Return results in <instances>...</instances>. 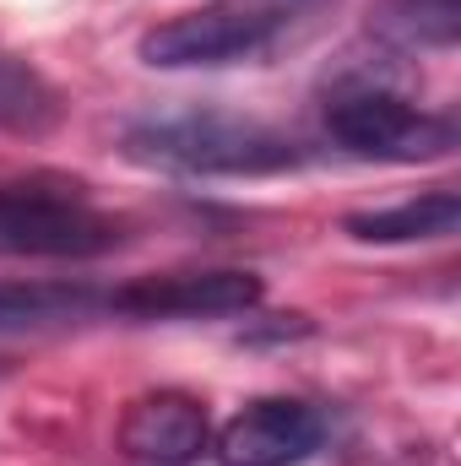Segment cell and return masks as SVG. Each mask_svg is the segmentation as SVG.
<instances>
[{
    "label": "cell",
    "instance_id": "277c9868",
    "mask_svg": "<svg viewBox=\"0 0 461 466\" xmlns=\"http://www.w3.org/2000/svg\"><path fill=\"white\" fill-rule=\"evenodd\" d=\"M326 130L358 157L380 163H429L456 147V125L446 115H429L407 104L396 87L380 82H353L326 98Z\"/></svg>",
    "mask_w": 461,
    "mask_h": 466
},
{
    "label": "cell",
    "instance_id": "ba28073f",
    "mask_svg": "<svg viewBox=\"0 0 461 466\" xmlns=\"http://www.w3.org/2000/svg\"><path fill=\"white\" fill-rule=\"evenodd\" d=\"M461 223V196L456 190H429V196H413L402 207H385V212H353L347 233L358 244H424V238H451Z\"/></svg>",
    "mask_w": 461,
    "mask_h": 466
},
{
    "label": "cell",
    "instance_id": "52a82bcc",
    "mask_svg": "<svg viewBox=\"0 0 461 466\" xmlns=\"http://www.w3.org/2000/svg\"><path fill=\"white\" fill-rule=\"evenodd\" d=\"M207 445H212L207 407L185 390H152V396L130 401V412L119 423V451L147 466H185Z\"/></svg>",
    "mask_w": 461,
    "mask_h": 466
},
{
    "label": "cell",
    "instance_id": "3957f363",
    "mask_svg": "<svg viewBox=\"0 0 461 466\" xmlns=\"http://www.w3.org/2000/svg\"><path fill=\"white\" fill-rule=\"evenodd\" d=\"M119 244V218L77 185H0V260H93Z\"/></svg>",
    "mask_w": 461,
    "mask_h": 466
},
{
    "label": "cell",
    "instance_id": "30bf717a",
    "mask_svg": "<svg viewBox=\"0 0 461 466\" xmlns=\"http://www.w3.org/2000/svg\"><path fill=\"white\" fill-rule=\"evenodd\" d=\"M104 299L71 282H0V331H38L93 315Z\"/></svg>",
    "mask_w": 461,
    "mask_h": 466
},
{
    "label": "cell",
    "instance_id": "5b68a950",
    "mask_svg": "<svg viewBox=\"0 0 461 466\" xmlns=\"http://www.w3.org/2000/svg\"><path fill=\"white\" fill-rule=\"evenodd\" d=\"M321 440H326V423L315 407L293 396H261L218 429L212 451L223 466H299L321 451Z\"/></svg>",
    "mask_w": 461,
    "mask_h": 466
},
{
    "label": "cell",
    "instance_id": "8992f818",
    "mask_svg": "<svg viewBox=\"0 0 461 466\" xmlns=\"http://www.w3.org/2000/svg\"><path fill=\"white\" fill-rule=\"evenodd\" d=\"M119 315L136 320H201V315H244L261 304V277L250 271H169L141 277L104 299Z\"/></svg>",
    "mask_w": 461,
    "mask_h": 466
},
{
    "label": "cell",
    "instance_id": "9c48e42d",
    "mask_svg": "<svg viewBox=\"0 0 461 466\" xmlns=\"http://www.w3.org/2000/svg\"><path fill=\"white\" fill-rule=\"evenodd\" d=\"M66 115L60 87L22 55L0 49V130L5 136H49Z\"/></svg>",
    "mask_w": 461,
    "mask_h": 466
},
{
    "label": "cell",
    "instance_id": "7a4b0ae2",
    "mask_svg": "<svg viewBox=\"0 0 461 466\" xmlns=\"http://www.w3.org/2000/svg\"><path fill=\"white\" fill-rule=\"evenodd\" d=\"M293 27V11L277 0H218L185 16L158 22L141 38V60L158 71H218V66H244L261 60L282 44Z\"/></svg>",
    "mask_w": 461,
    "mask_h": 466
},
{
    "label": "cell",
    "instance_id": "8fae6325",
    "mask_svg": "<svg viewBox=\"0 0 461 466\" xmlns=\"http://www.w3.org/2000/svg\"><path fill=\"white\" fill-rule=\"evenodd\" d=\"M407 33L418 38V44H451L456 38V0H407Z\"/></svg>",
    "mask_w": 461,
    "mask_h": 466
},
{
    "label": "cell",
    "instance_id": "6da1fadb",
    "mask_svg": "<svg viewBox=\"0 0 461 466\" xmlns=\"http://www.w3.org/2000/svg\"><path fill=\"white\" fill-rule=\"evenodd\" d=\"M125 152L147 168L174 174H282L299 168V141L266 119L223 115V109H185V115H147L125 125Z\"/></svg>",
    "mask_w": 461,
    "mask_h": 466
}]
</instances>
